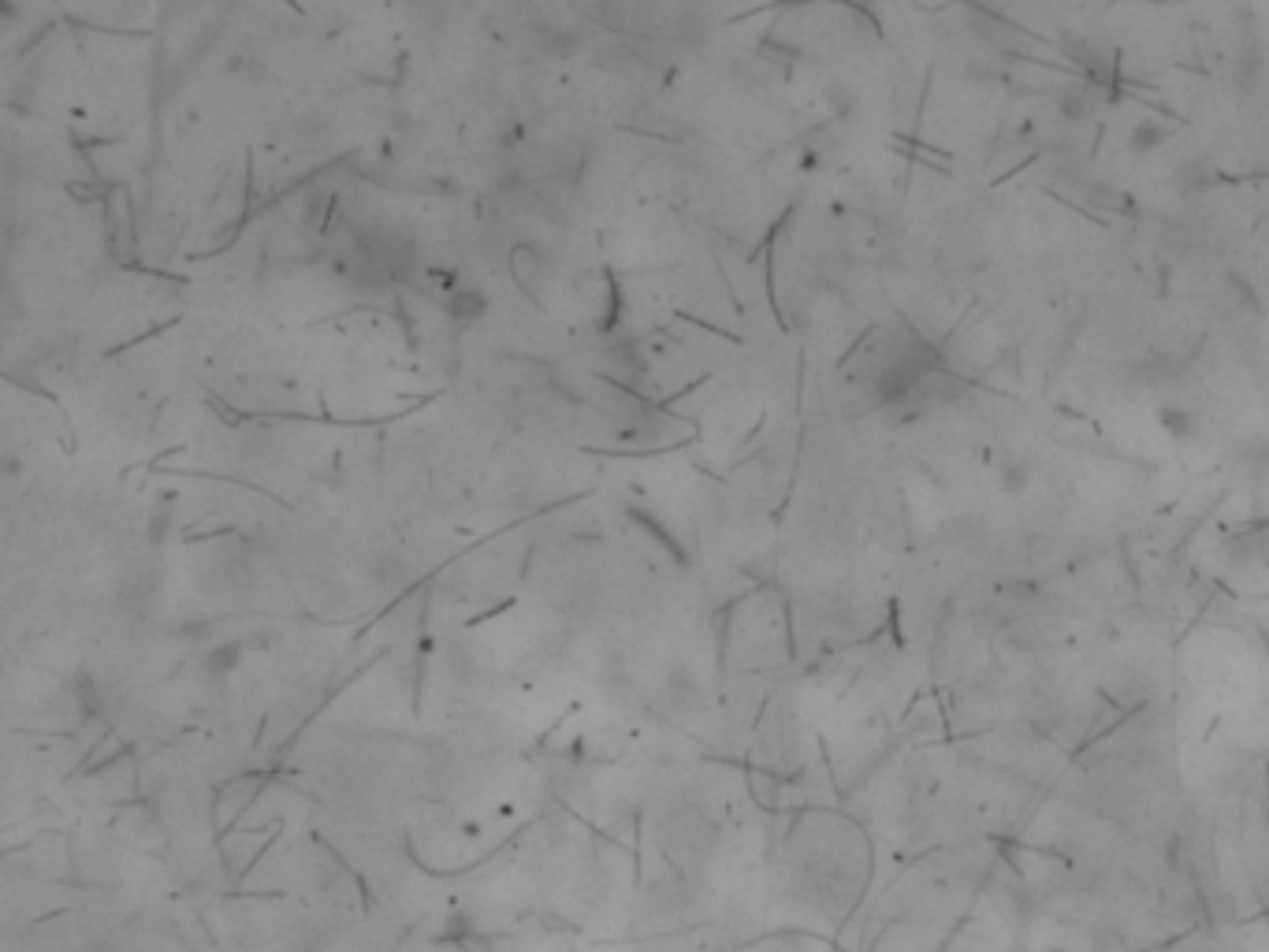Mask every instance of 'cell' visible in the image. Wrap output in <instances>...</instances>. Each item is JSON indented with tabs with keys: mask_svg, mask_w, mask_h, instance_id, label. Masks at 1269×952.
Segmentation results:
<instances>
[{
	"mask_svg": "<svg viewBox=\"0 0 1269 952\" xmlns=\"http://www.w3.org/2000/svg\"><path fill=\"white\" fill-rule=\"evenodd\" d=\"M1161 139H1169V130H1158V127H1154V120H1143L1140 127H1136V134H1131V142H1136L1140 153H1143V149H1154Z\"/></svg>",
	"mask_w": 1269,
	"mask_h": 952,
	"instance_id": "2",
	"label": "cell"
},
{
	"mask_svg": "<svg viewBox=\"0 0 1269 952\" xmlns=\"http://www.w3.org/2000/svg\"><path fill=\"white\" fill-rule=\"evenodd\" d=\"M1161 425H1166V432L1169 435H1177V439H1191V435L1199 432V421L1191 413H1187V409H1180V406H1166L1161 409Z\"/></svg>",
	"mask_w": 1269,
	"mask_h": 952,
	"instance_id": "1",
	"label": "cell"
}]
</instances>
